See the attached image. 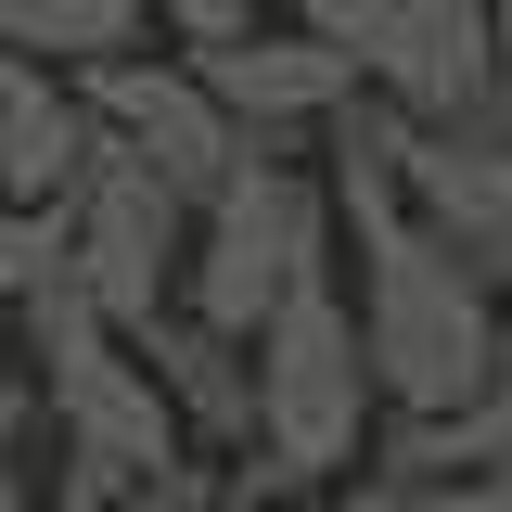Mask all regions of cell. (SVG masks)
I'll return each mask as SVG.
<instances>
[{"mask_svg":"<svg viewBox=\"0 0 512 512\" xmlns=\"http://www.w3.org/2000/svg\"><path fill=\"white\" fill-rule=\"evenodd\" d=\"M333 231H346V308H359V359L384 384V423L474 410L512 359V295L474 282L410 218V192H333Z\"/></svg>","mask_w":512,"mask_h":512,"instance_id":"cell-1","label":"cell"},{"mask_svg":"<svg viewBox=\"0 0 512 512\" xmlns=\"http://www.w3.org/2000/svg\"><path fill=\"white\" fill-rule=\"evenodd\" d=\"M372 436H384V384L359 359V308H346V269H333L256 333V461L308 500V487H359Z\"/></svg>","mask_w":512,"mask_h":512,"instance_id":"cell-2","label":"cell"},{"mask_svg":"<svg viewBox=\"0 0 512 512\" xmlns=\"http://www.w3.org/2000/svg\"><path fill=\"white\" fill-rule=\"evenodd\" d=\"M346 269V231H333V180L320 167H231V180L192 205V282L180 308L218 320V333H269V320L295 308L308 282H333Z\"/></svg>","mask_w":512,"mask_h":512,"instance_id":"cell-3","label":"cell"},{"mask_svg":"<svg viewBox=\"0 0 512 512\" xmlns=\"http://www.w3.org/2000/svg\"><path fill=\"white\" fill-rule=\"evenodd\" d=\"M282 26H308L320 52H346L359 90L397 103L410 128L474 116V103L512 77V39H500L487 0H282Z\"/></svg>","mask_w":512,"mask_h":512,"instance_id":"cell-4","label":"cell"},{"mask_svg":"<svg viewBox=\"0 0 512 512\" xmlns=\"http://www.w3.org/2000/svg\"><path fill=\"white\" fill-rule=\"evenodd\" d=\"M64 269H77V295L116 320L128 346L154 333V320L180 308V282H192V205L141 154H90V180L64 192Z\"/></svg>","mask_w":512,"mask_h":512,"instance_id":"cell-5","label":"cell"},{"mask_svg":"<svg viewBox=\"0 0 512 512\" xmlns=\"http://www.w3.org/2000/svg\"><path fill=\"white\" fill-rule=\"evenodd\" d=\"M77 103H90V128H103L116 154H141L154 180L180 192V205H205V192L244 167V128L218 116V90H205L180 52H128V64H103V77H77Z\"/></svg>","mask_w":512,"mask_h":512,"instance_id":"cell-6","label":"cell"},{"mask_svg":"<svg viewBox=\"0 0 512 512\" xmlns=\"http://www.w3.org/2000/svg\"><path fill=\"white\" fill-rule=\"evenodd\" d=\"M205 90H218V116L244 128V154L256 167H320V128L359 103V64L346 52H320L308 26H256V39H231V52H205L192 64Z\"/></svg>","mask_w":512,"mask_h":512,"instance_id":"cell-7","label":"cell"},{"mask_svg":"<svg viewBox=\"0 0 512 512\" xmlns=\"http://www.w3.org/2000/svg\"><path fill=\"white\" fill-rule=\"evenodd\" d=\"M410 218L436 231L474 282L512 295V77L448 128H410Z\"/></svg>","mask_w":512,"mask_h":512,"instance_id":"cell-8","label":"cell"},{"mask_svg":"<svg viewBox=\"0 0 512 512\" xmlns=\"http://www.w3.org/2000/svg\"><path fill=\"white\" fill-rule=\"evenodd\" d=\"M141 372H154V397H167V423H180L192 461H244L256 448V346L244 333L167 308L154 333H141Z\"/></svg>","mask_w":512,"mask_h":512,"instance_id":"cell-9","label":"cell"},{"mask_svg":"<svg viewBox=\"0 0 512 512\" xmlns=\"http://www.w3.org/2000/svg\"><path fill=\"white\" fill-rule=\"evenodd\" d=\"M103 128L77 103V77H39V64H0V205H39L64 218V192L90 180Z\"/></svg>","mask_w":512,"mask_h":512,"instance_id":"cell-10","label":"cell"},{"mask_svg":"<svg viewBox=\"0 0 512 512\" xmlns=\"http://www.w3.org/2000/svg\"><path fill=\"white\" fill-rule=\"evenodd\" d=\"M154 52V13L141 0H0V64H39V77H103V64Z\"/></svg>","mask_w":512,"mask_h":512,"instance_id":"cell-11","label":"cell"},{"mask_svg":"<svg viewBox=\"0 0 512 512\" xmlns=\"http://www.w3.org/2000/svg\"><path fill=\"white\" fill-rule=\"evenodd\" d=\"M141 13H154V52L205 64V52H231V39H256L282 0H141Z\"/></svg>","mask_w":512,"mask_h":512,"instance_id":"cell-12","label":"cell"},{"mask_svg":"<svg viewBox=\"0 0 512 512\" xmlns=\"http://www.w3.org/2000/svg\"><path fill=\"white\" fill-rule=\"evenodd\" d=\"M39 282H64V218H39V205H0V320L26 308Z\"/></svg>","mask_w":512,"mask_h":512,"instance_id":"cell-13","label":"cell"},{"mask_svg":"<svg viewBox=\"0 0 512 512\" xmlns=\"http://www.w3.org/2000/svg\"><path fill=\"white\" fill-rule=\"evenodd\" d=\"M359 512H512V461L487 474H436V487H346Z\"/></svg>","mask_w":512,"mask_h":512,"instance_id":"cell-14","label":"cell"},{"mask_svg":"<svg viewBox=\"0 0 512 512\" xmlns=\"http://www.w3.org/2000/svg\"><path fill=\"white\" fill-rule=\"evenodd\" d=\"M116 512H231V487H218V461H154V474H128L116 487Z\"/></svg>","mask_w":512,"mask_h":512,"instance_id":"cell-15","label":"cell"},{"mask_svg":"<svg viewBox=\"0 0 512 512\" xmlns=\"http://www.w3.org/2000/svg\"><path fill=\"white\" fill-rule=\"evenodd\" d=\"M0 461H39V372L0 346Z\"/></svg>","mask_w":512,"mask_h":512,"instance_id":"cell-16","label":"cell"},{"mask_svg":"<svg viewBox=\"0 0 512 512\" xmlns=\"http://www.w3.org/2000/svg\"><path fill=\"white\" fill-rule=\"evenodd\" d=\"M0 512H39V461H0Z\"/></svg>","mask_w":512,"mask_h":512,"instance_id":"cell-17","label":"cell"},{"mask_svg":"<svg viewBox=\"0 0 512 512\" xmlns=\"http://www.w3.org/2000/svg\"><path fill=\"white\" fill-rule=\"evenodd\" d=\"M282 512H359V500H346V487H308V500H282Z\"/></svg>","mask_w":512,"mask_h":512,"instance_id":"cell-18","label":"cell"},{"mask_svg":"<svg viewBox=\"0 0 512 512\" xmlns=\"http://www.w3.org/2000/svg\"><path fill=\"white\" fill-rule=\"evenodd\" d=\"M487 13H500V26H512V0H487Z\"/></svg>","mask_w":512,"mask_h":512,"instance_id":"cell-19","label":"cell"},{"mask_svg":"<svg viewBox=\"0 0 512 512\" xmlns=\"http://www.w3.org/2000/svg\"><path fill=\"white\" fill-rule=\"evenodd\" d=\"M500 39H512V26H500Z\"/></svg>","mask_w":512,"mask_h":512,"instance_id":"cell-20","label":"cell"}]
</instances>
